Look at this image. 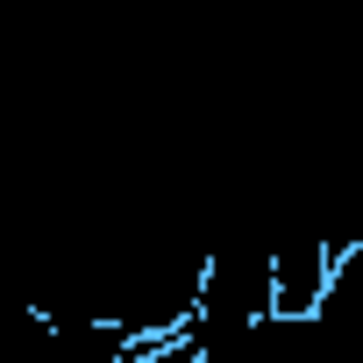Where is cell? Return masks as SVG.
Listing matches in <instances>:
<instances>
[{
  "instance_id": "obj_2",
  "label": "cell",
  "mask_w": 363,
  "mask_h": 363,
  "mask_svg": "<svg viewBox=\"0 0 363 363\" xmlns=\"http://www.w3.org/2000/svg\"><path fill=\"white\" fill-rule=\"evenodd\" d=\"M121 363H193V342L178 335V342H143V349H128Z\"/></svg>"
},
{
  "instance_id": "obj_1",
  "label": "cell",
  "mask_w": 363,
  "mask_h": 363,
  "mask_svg": "<svg viewBox=\"0 0 363 363\" xmlns=\"http://www.w3.org/2000/svg\"><path fill=\"white\" fill-rule=\"evenodd\" d=\"M356 242H363L356 228H335V235L328 228H292V235H278L271 242V313H313L335 264Z\"/></svg>"
}]
</instances>
